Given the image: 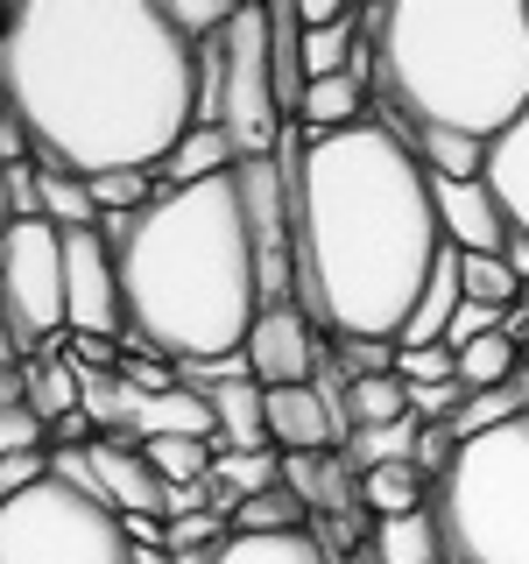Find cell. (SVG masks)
<instances>
[{
    "mask_svg": "<svg viewBox=\"0 0 529 564\" xmlns=\"http://www.w3.org/2000/svg\"><path fill=\"white\" fill-rule=\"evenodd\" d=\"M0 93L43 170H163L198 113V43L163 0H29L0 22Z\"/></svg>",
    "mask_w": 529,
    "mask_h": 564,
    "instance_id": "1",
    "label": "cell"
},
{
    "mask_svg": "<svg viewBox=\"0 0 529 564\" xmlns=\"http://www.w3.org/2000/svg\"><path fill=\"white\" fill-rule=\"evenodd\" d=\"M296 191V304L325 339H402L445 254L431 176L388 120L311 134Z\"/></svg>",
    "mask_w": 529,
    "mask_h": 564,
    "instance_id": "2",
    "label": "cell"
},
{
    "mask_svg": "<svg viewBox=\"0 0 529 564\" xmlns=\"http://www.w3.org/2000/svg\"><path fill=\"white\" fill-rule=\"evenodd\" d=\"M99 234L120 261L134 346L163 352L170 367H212L247 346L261 317V269L234 176L163 191L149 212L106 219Z\"/></svg>",
    "mask_w": 529,
    "mask_h": 564,
    "instance_id": "3",
    "label": "cell"
},
{
    "mask_svg": "<svg viewBox=\"0 0 529 564\" xmlns=\"http://www.w3.org/2000/svg\"><path fill=\"white\" fill-rule=\"evenodd\" d=\"M375 106L402 141H494L529 106V0H381L360 14Z\"/></svg>",
    "mask_w": 529,
    "mask_h": 564,
    "instance_id": "4",
    "label": "cell"
},
{
    "mask_svg": "<svg viewBox=\"0 0 529 564\" xmlns=\"http://www.w3.org/2000/svg\"><path fill=\"white\" fill-rule=\"evenodd\" d=\"M431 508L452 564H529V416L466 437Z\"/></svg>",
    "mask_w": 529,
    "mask_h": 564,
    "instance_id": "5",
    "label": "cell"
},
{
    "mask_svg": "<svg viewBox=\"0 0 529 564\" xmlns=\"http://www.w3.org/2000/svg\"><path fill=\"white\" fill-rule=\"evenodd\" d=\"M134 543L106 501H85L57 480L0 501V564H128Z\"/></svg>",
    "mask_w": 529,
    "mask_h": 564,
    "instance_id": "6",
    "label": "cell"
},
{
    "mask_svg": "<svg viewBox=\"0 0 529 564\" xmlns=\"http://www.w3.org/2000/svg\"><path fill=\"white\" fill-rule=\"evenodd\" d=\"M226 43V113L219 128L234 134L240 163H261L282 134V99H276V70H269V8H240Z\"/></svg>",
    "mask_w": 529,
    "mask_h": 564,
    "instance_id": "7",
    "label": "cell"
},
{
    "mask_svg": "<svg viewBox=\"0 0 529 564\" xmlns=\"http://www.w3.org/2000/svg\"><path fill=\"white\" fill-rule=\"evenodd\" d=\"M64 332L71 339H128V296L106 234H64Z\"/></svg>",
    "mask_w": 529,
    "mask_h": 564,
    "instance_id": "8",
    "label": "cell"
},
{
    "mask_svg": "<svg viewBox=\"0 0 529 564\" xmlns=\"http://www.w3.org/2000/svg\"><path fill=\"white\" fill-rule=\"evenodd\" d=\"M240 352L261 388H304L317 375V360H325V332L304 317V304H261Z\"/></svg>",
    "mask_w": 529,
    "mask_h": 564,
    "instance_id": "9",
    "label": "cell"
},
{
    "mask_svg": "<svg viewBox=\"0 0 529 564\" xmlns=\"http://www.w3.org/2000/svg\"><path fill=\"white\" fill-rule=\"evenodd\" d=\"M431 198H438L445 247H458V254H508L516 219H508L501 198L487 191V176H473V184H431Z\"/></svg>",
    "mask_w": 529,
    "mask_h": 564,
    "instance_id": "10",
    "label": "cell"
},
{
    "mask_svg": "<svg viewBox=\"0 0 529 564\" xmlns=\"http://www.w3.org/2000/svg\"><path fill=\"white\" fill-rule=\"evenodd\" d=\"M93 473H99V494L114 516H163L170 522V487L155 480L149 452L134 437H93Z\"/></svg>",
    "mask_w": 529,
    "mask_h": 564,
    "instance_id": "11",
    "label": "cell"
},
{
    "mask_svg": "<svg viewBox=\"0 0 529 564\" xmlns=\"http://www.w3.org/2000/svg\"><path fill=\"white\" fill-rule=\"evenodd\" d=\"M149 437H198V445H212L219 437V416H212V395L191 381H176L170 395H149L134 416V445H149Z\"/></svg>",
    "mask_w": 529,
    "mask_h": 564,
    "instance_id": "12",
    "label": "cell"
},
{
    "mask_svg": "<svg viewBox=\"0 0 529 564\" xmlns=\"http://www.w3.org/2000/svg\"><path fill=\"white\" fill-rule=\"evenodd\" d=\"M234 170H240L234 134H226V128H191L170 149V163L155 170V184H163V191H191V184H212V176H234Z\"/></svg>",
    "mask_w": 529,
    "mask_h": 564,
    "instance_id": "13",
    "label": "cell"
},
{
    "mask_svg": "<svg viewBox=\"0 0 529 564\" xmlns=\"http://www.w3.org/2000/svg\"><path fill=\"white\" fill-rule=\"evenodd\" d=\"M487 191L501 198L508 219H516V234H529V106L508 134L487 141Z\"/></svg>",
    "mask_w": 529,
    "mask_h": 564,
    "instance_id": "14",
    "label": "cell"
},
{
    "mask_svg": "<svg viewBox=\"0 0 529 564\" xmlns=\"http://www.w3.org/2000/svg\"><path fill=\"white\" fill-rule=\"evenodd\" d=\"M78 402H85V367L64 352V339L43 352V360H29V410L57 431L64 416H78Z\"/></svg>",
    "mask_w": 529,
    "mask_h": 564,
    "instance_id": "15",
    "label": "cell"
},
{
    "mask_svg": "<svg viewBox=\"0 0 529 564\" xmlns=\"http://www.w3.org/2000/svg\"><path fill=\"white\" fill-rule=\"evenodd\" d=\"M367 551H375V564H452V557H445V529H438V508H417V516L375 522Z\"/></svg>",
    "mask_w": 529,
    "mask_h": 564,
    "instance_id": "16",
    "label": "cell"
},
{
    "mask_svg": "<svg viewBox=\"0 0 529 564\" xmlns=\"http://www.w3.org/2000/svg\"><path fill=\"white\" fill-rule=\"evenodd\" d=\"M141 388L120 375V367H85V423H93L99 437H134V416H141Z\"/></svg>",
    "mask_w": 529,
    "mask_h": 564,
    "instance_id": "17",
    "label": "cell"
},
{
    "mask_svg": "<svg viewBox=\"0 0 529 564\" xmlns=\"http://www.w3.org/2000/svg\"><path fill=\"white\" fill-rule=\"evenodd\" d=\"M367 99H375V93H367L353 70H346V78H317L311 93H304L296 128H311V134H346V128H360V120H375V113H367Z\"/></svg>",
    "mask_w": 529,
    "mask_h": 564,
    "instance_id": "18",
    "label": "cell"
},
{
    "mask_svg": "<svg viewBox=\"0 0 529 564\" xmlns=\"http://www.w3.org/2000/svg\"><path fill=\"white\" fill-rule=\"evenodd\" d=\"M205 564H332V551L311 536V529H290V536H226Z\"/></svg>",
    "mask_w": 529,
    "mask_h": 564,
    "instance_id": "19",
    "label": "cell"
},
{
    "mask_svg": "<svg viewBox=\"0 0 529 564\" xmlns=\"http://www.w3.org/2000/svg\"><path fill=\"white\" fill-rule=\"evenodd\" d=\"M458 360V381L466 388H516L522 367H529V346L508 339V332H487V339H473L466 352H452Z\"/></svg>",
    "mask_w": 529,
    "mask_h": 564,
    "instance_id": "20",
    "label": "cell"
},
{
    "mask_svg": "<svg viewBox=\"0 0 529 564\" xmlns=\"http://www.w3.org/2000/svg\"><path fill=\"white\" fill-rule=\"evenodd\" d=\"M417 445H423V423L402 416V423H381V431H353V445L339 452L353 473H381V466H417Z\"/></svg>",
    "mask_w": 529,
    "mask_h": 564,
    "instance_id": "21",
    "label": "cell"
},
{
    "mask_svg": "<svg viewBox=\"0 0 529 564\" xmlns=\"http://www.w3.org/2000/svg\"><path fill=\"white\" fill-rule=\"evenodd\" d=\"M35 219H50L57 234H93V226H106L99 205H93V184H85V176H64V170H43Z\"/></svg>",
    "mask_w": 529,
    "mask_h": 564,
    "instance_id": "22",
    "label": "cell"
},
{
    "mask_svg": "<svg viewBox=\"0 0 529 564\" xmlns=\"http://www.w3.org/2000/svg\"><path fill=\"white\" fill-rule=\"evenodd\" d=\"M360 501L375 522H396V516H417V508H431V480H423L417 466H381L360 480Z\"/></svg>",
    "mask_w": 529,
    "mask_h": 564,
    "instance_id": "23",
    "label": "cell"
},
{
    "mask_svg": "<svg viewBox=\"0 0 529 564\" xmlns=\"http://www.w3.org/2000/svg\"><path fill=\"white\" fill-rule=\"evenodd\" d=\"M458 290H466V304H487V311L522 304V282L501 254H458Z\"/></svg>",
    "mask_w": 529,
    "mask_h": 564,
    "instance_id": "24",
    "label": "cell"
},
{
    "mask_svg": "<svg viewBox=\"0 0 529 564\" xmlns=\"http://www.w3.org/2000/svg\"><path fill=\"white\" fill-rule=\"evenodd\" d=\"M522 416V381L516 388H466V410H458L445 431L466 445V437H487V431H501V423H516Z\"/></svg>",
    "mask_w": 529,
    "mask_h": 564,
    "instance_id": "25",
    "label": "cell"
},
{
    "mask_svg": "<svg viewBox=\"0 0 529 564\" xmlns=\"http://www.w3.org/2000/svg\"><path fill=\"white\" fill-rule=\"evenodd\" d=\"M234 529L240 536H290V529H311V508L296 501L290 487H269V494H255V501H240Z\"/></svg>",
    "mask_w": 529,
    "mask_h": 564,
    "instance_id": "26",
    "label": "cell"
},
{
    "mask_svg": "<svg viewBox=\"0 0 529 564\" xmlns=\"http://www.w3.org/2000/svg\"><path fill=\"white\" fill-rule=\"evenodd\" d=\"M149 466H155V480L163 487H198L212 480V445H198V437H149Z\"/></svg>",
    "mask_w": 529,
    "mask_h": 564,
    "instance_id": "27",
    "label": "cell"
},
{
    "mask_svg": "<svg viewBox=\"0 0 529 564\" xmlns=\"http://www.w3.org/2000/svg\"><path fill=\"white\" fill-rule=\"evenodd\" d=\"M353 50H360V14H346V22H332V29H304V70H311V85L317 78H346Z\"/></svg>",
    "mask_w": 529,
    "mask_h": 564,
    "instance_id": "28",
    "label": "cell"
},
{
    "mask_svg": "<svg viewBox=\"0 0 529 564\" xmlns=\"http://www.w3.org/2000/svg\"><path fill=\"white\" fill-rule=\"evenodd\" d=\"M402 416H410V388L396 375L353 381V423H360V431H381V423H402Z\"/></svg>",
    "mask_w": 529,
    "mask_h": 564,
    "instance_id": "29",
    "label": "cell"
},
{
    "mask_svg": "<svg viewBox=\"0 0 529 564\" xmlns=\"http://www.w3.org/2000/svg\"><path fill=\"white\" fill-rule=\"evenodd\" d=\"M170 8V22L184 29V43H212V35H226L234 29V0H163Z\"/></svg>",
    "mask_w": 529,
    "mask_h": 564,
    "instance_id": "30",
    "label": "cell"
},
{
    "mask_svg": "<svg viewBox=\"0 0 529 564\" xmlns=\"http://www.w3.org/2000/svg\"><path fill=\"white\" fill-rule=\"evenodd\" d=\"M396 381H402V388L458 381V360H452V346H410V352H396Z\"/></svg>",
    "mask_w": 529,
    "mask_h": 564,
    "instance_id": "31",
    "label": "cell"
},
{
    "mask_svg": "<svg viewBox=\"0 0 529 564\" xmlns=\"http://www.w3.org/2000/svg\"><path fill=\"white\" fill-rule=\"evenodd\" d=\"M8 452H50V423L35 416L29 402L22 410H0V458Z\"/></svg>",
    "mask_w": 529,
    "mask_h": 564,
    "instance_id": "32",
    "label": "cell"
},
{
    "mask_svg": "<svg viewBox=\"0 0 529 564\" xmlns=\"http://www.w3.org/2000/svg\"><path fill=\"white\" fill-rule=\"evenodd\" d=\"M43 480H50V452H8L0 458V501H22Z\"/></svg>",
    "mask_w": 529,
    "mask_h": 564,
    "instance_id": "33",
    "label": "cell"
},
{
    "mask_svg": "<svg viewBox=\"0 0 529 564\" xmlns=\"http://www.w3.org/2000/svg\"><path fill=\"white\" fill-rule=\"evenodd\" d=\"M296 14H304V29H332V22H346V0H296Z\"/></svg>",
    "mask_w": 529,
    "mask_h": 564,
    "instance_id": "34",
    "label": "cell"
},
{
    "mask_svg": "<svg viewBox=\"0 0 529 564\" xmlns=\"http://www.w3.org/2000/svg\"><path fill=\"white\" fill-rule=\"evenodd\" d=\"M508 269H516V282H522V290H529V234H516V240H508Z\"/></svg>",
    "mask_w": 529,
    "mask_h": 564,
    "instance_id": "35",
    "label": "cell"
},
{
    "mask_svg": "<svg viewBox=\"0 0 529 564\" xmlns=\"http://www.w3.org/2000/svg\"><path fill=\"white\" fill-rule=\"evenodd\" d=\"M128 564H176V557L163 551V543H134V557H128Z\"/></svg>",
    "mask_w": 529,
    "mask_h": 564,
    "instance_id": "36",
    "label": "cell"
},
{
    "mask_svg": "<svg viewBox=\"0 0 529 564\" xmlns=\"http://www.w3.org/2000/svg\"><path fill=\"white\" fill-rule=\"evenodd\" d=\"M522 416H529V367H522Z\"/></svg>",
    "mask_w": 529,
    "mask_h": 564,
    "instance_id": "37",
    "label": "cell"
},
{
    "mask_svg": "<svg viewBox=\"0 0 529 564\" xmlns=\"http://www.w3.org/2000/svg\"><path fill=\"white\" fill-rule=\"evenodd\" d=\"M522 311H529V290H522Z\"/></svg>",
    "mask_w": 529,
    "mask_h": 564,
    "instance_id": "38",
    "label": "cell"
}]
</instances>
